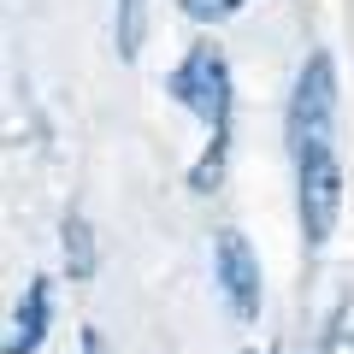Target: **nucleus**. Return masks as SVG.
Segmentation results:
<instances>
[{
  "label": "nucleus",
  "mask_w": 354,
  "mask_h": 354,
  "mask_svg": "<svg viewBox=\"0 0 354 354\" xmlns=\"http://www.w3.org/2000/svg\"><path fill=\"white\" fill-rule=\"evenodd\" d=\"M165 95L177 106H189L195 118L207 124V153L189 165V189L195 195H213L225 183V165H230V106H236V88H230V65L218 48H189L177 59V71L165 77Z\"/></svg>",
  "instance_id": "nucleus-1"
},
{
  "label": "nucleus",
  "mask_w": 354,
  "mask_h": 354,
  "mask_svg": "<svg viewBox=\"0 0 354 354\" xmlns=\"http://www.w3.org/2000/svg\"><path fill=\"white\" fill-rule=\"evenodd\" d=\"M283 136H290L295 160L337 148V65H330V53H313V59L301 65L295 95H290V118H283Z\"/></svg>",
  "instance_id": "nucleus-2"
},
{
  "label": "nucleus",
  "mask_w": 354,
  "mask_h": 354,
  "mask_svg": "<svg viewBox=\"0 0 354 354\" xmlns=\"http://www.w3.org/2000/svg\"><path fill=\"white\" fill-rule=\"evenodd\" d=\"M295 213H301V242L319 254L330 242V230H337V213H342V165H337V148L295 160Z\"/></svg>",
  "instance_id": "nucleus-3"
},
{
  "label": "nucleus",
  "mask_w": 354,
  "mask_h": 354,
  "mask_svg": "<svg viewBox=\"0 0 354 354\" xmlns=\"http://www.w3.org/2000/svg\"><path fill=\"white\" fill-rule=\"evenodd\" d=\"M213 278H218V290H225L230 319H236V325H254V319H260V260H254V248H248L242 230H218Z\"/></svg>",
  "instance_id": "nucleus-4"
},
{
  "label": "nucleus",
  "mask_w": 354,
  "mask_h": 354,
  "mask_svg": "<svg viewBox=\"0 0 354 354\" xmlns=\"http://www.w3.org/2000/svg\"><path fill=\"white\" fill-rule=\"evenodd\" d=\"M48 325H53V278H30L24 301L12 313V330H6V354H36L48 342Z\"/></svg>",
  "instance_id": "nucleus-5"
},
{
  "label": "nucleus",
  "mask_w": 354,
  "mask_h": 354,
  "mask_svg": "<svg viewBox=\"0 0 354 354\" xmlns=\"http://www.w3.org/2000/svg\"><path fill=\"white\" fill-rule=\"evenodd\" d=\"M59 242H65V272H71V283H88V278H95V230H88V218L83 213H65Z\"/></svg>",
  "instance_id": "nucleus-6"
},
{
  "label": "nucleus",
  "mask_w": 354,
  "mask_h": 354,
  "mask_svg": "<svg viewBox=\"0 0 354 354\" xmlns=\"http://www.w3.org/2000/svg\"><path fill=\"white\" fill-rule=\"evenodd\" d=\"M142 36H148V12H142V0H118V59H136Z\"/></svg>",
  "instance_id": "nucleus-7"
},
{
  "label": "nucleus",
  "mask_w": 354,
  "mask_h": 354,
  "mask_svg": "<svg viewBox=\"0 0 354 354\" xmlns=\"http://www.w3.org/2000/svg\"><path fill=\"white\" fill-rule=\"evenodd\" d=\"M242 6H248V0H177V12L189 18V24H225Z\"/></svg>",
  "instance_id": "nucleus-8"
},
{
  "label": "nucleus",
  "mask_w": 354,
  "mask_h": 354,
  "mask_svg": "<svg viewBox=\"0 0 354 354\" xmlns=\"http://www.w3.org/2000/svg\"><path fill=\"white\" fill-rule=\"evenodd\" d=\"M83 354H106V337H101V330H95V325L83 330Z\"/></svg>",
  "instance_id": "nucleus-9"
},
{
  "label": "nucleus",
  "mask_w": 354,
  "mask_h": 354,
  "mask_svg": "<svg viewBox=\"0 0 354 354\" xmlns=\"http://www.w3.org/2000/svg\"><path fill=\"white\" fill-rule=\"evenodd\" d=\"M242 354H260V348H242ZM266 354H278V348H266Z\"/></svg>",
  "instance_id": "nucleus-10"
}]
</instances>
